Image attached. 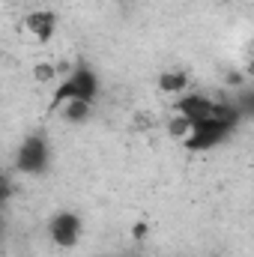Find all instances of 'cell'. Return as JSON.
Segmentation results:
<instances>
[{"label":"cell","instance_id":"cell-2","mask_svg":"<svg viewBox=\"0 0 254 257\" xmlns=\"http://www.w3.org/2000/svg\"><path fill=\"white\" fill-rule=\"evenodd\" d=\"M233 132V123H224V120H215V117H206L200 123H194L191 135L183 141L189 153H203V150H212L218 147L227 135Z\"/></svg>","mask_w":254,"mask_h":257},{"label":"cell","instance_id":"cell-6","mask_svg":"<svg viewBox=\"0 0 254 257\" xmlns=\"http://www.w3.org/2000/svg\"><path fill=\"white\" fill-rule=\"evenodd\" d=\"M212 105H215V102H212L209 96H203V93H191V96L177 99L174 111H177V114H183V117H189L191 123H200V120L212 117Z\"/></svg>","mask_w":254,"mask_h":257},{"label":"cell","instance_id":"cell-5","mask_svg":"<svg viewBox=\"0 0 254 257\" xmlns=\"http://www.w3.org/2000/svg\"><path fill=\"white\" fill-rule=\"evenodd\" d=\"M21 24L27 27V33H30L33 39L48 42V39L57 33V12H54V9H33V12L24 15Z\"/></svg>","mask_w":254,"mask_h":257},{"label":"cell","instance_id":"cell-12","mask_svg":"<svg viewBox=\"0 0 254 257\" xmlns=\"http://www.w3.org/2000/svg\"><path fill=\"white\" fill-rule=\"evenodd\" d=\"M245 78H251V81H254V57L248 60V66H245Z\"/></svg>","mask_w":254,"mask_h":257},{"label":"cell","instance_id":"cell-11","mask_svg":"<svg viewBox=\"0 0 254 257\" xmlns=\"http://www.w3.org/2000/svg\"><path fill=\"white\" fill-rule=\"evenodd\" d=\"M150 233V224L147 221H135V227H132V239H144Z\"/></svg>","mask_w":254,"mask_h":257},{"label":"cell","instance_id":"cell-10","mask_svg":"<svg viewBox=\"0 0 254 257\" xmlns=\"http://www.w3.org/2000/svg\"><path fill=\"white\" fill-rule=\"evenodd\" d=\"M33 81L36 84H57L60 78H57V66L48 63V60H42V63L33 66Z\"/></svg>","mask_w":254,"mask_h":257},{"label":"cell","instance_id":"cell-4","mask_svg":"<svg viewBox=\"0 0 254 257\" xmlns=\"http://www.w3.org/2000/svg\"><path fill=\"white\" fill-rule=\"evenodd\" d=\"M81 230H84L81 215L72 212V209L57 212V215L48 221V236H51V242H54L57 248H75L78 239H81Z\"/></svg>","mask_w":254,"mask_h":257},{"label":"cell","instance_id":"cell-1","mask_svg":"<svg viewBox=\"0 0 254 257\" xmlns=\"http://www.w3.org/2000/svg\"><path fill=\"white\" fill-rule=\"evenodd\" d=\"M96 90H99V81H96V72L90 66H75L66 78L57 81L54 93H51V111H60L66 102H75V99H87L93 102L96 99Z\"/></svg>","mask_w":254,"mask_h":257},{"label":"cell","instance_id":"cell-8","mask_svg":"<svg viewBox=\"0 0 254 257\" xmlns=\"http://www.w3.org/2000/svg\"><path fill=\"white\" fill-rule=\"evenodd\" d=\"M189 87V75L183 69H171V72H162L159 75V90L162 93H180Z\"/></svg>","mask_w":254,"mask_h":257},{"label":"cell","instance_id":"cell-7","mask_svg":"<svg viewBox=\"0 0 254 257\" xmlns=\"http://www.w3.org/2000/svg\"><path fill=\"white\" fill-rule=\"evenodd\" d=\"M90 114H93V105L87 99L66 102L63 108H60V117H63L66 123H84V120H90Z\"/></svg>","mask_w":254,"mask_h":257},{"label":"cell","instance_id":"cell-9","mask_svg":"<svg viewBox=\"0 0 254 257\" xmlns=\"http://www.w3.org/2000/svg\"><path fill=\"white\" fill-rule=\"evenodd\" d=\"M168 135H171V138H177V141H186V138H189L191 135V128H194V123H191L189 117H183V114H177V111H174V117H168Z\"/></svg>","mask_w":254,"mask_h":257},{"label":"cell","instance_id":"cell-3","mask_svg":"<svg viewBox=\"0 0 254 257\" xmlns=\"http://www.w3.org/2000/svg\"><path fill=\"white\" fill-rule=\"evenodd\" d=\"M48 165V144L42 135H30L24 138V144L18 147V156H15V168L21 174H42Z\"/></svg>","mask_w":254,"mask_h":257}]
</instances>
